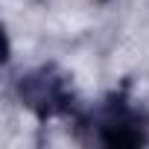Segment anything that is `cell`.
<instances>
[{
	"instance_id": "1",
	"label": "cell",
	"mask_w": 149,
	"mask_h": 149,
	"mask_svg": "<svg viewBox=\"0 0 149 149\" xmlns=\"http://www.w3.org/2000/svg\"><path fill=\"white\" fill-rule=\"evenodd\" d=\"M18 97L21 102L35 111L38 117H56L64 114L70 108V91H67V79L64 73L56 70L53 64L38 67L26 76H21L18 82Z\"/></svg>"
},
{
	"instance_id": "2",
	"label": "cell",
	"mask_w": 149,
	"mask_h": 149,
	"mask_svg": "<svg viewBox=\"0 0 149 149\" xmlns=\"http://www.w3.org/2000/svg\"><path fill=\"white\" fill-rule=\"evenodd\" d=\"M97 137L105 146H140L146 143V117L123 97H111L94 114Z\"/></svg>"
}]
</instances>
